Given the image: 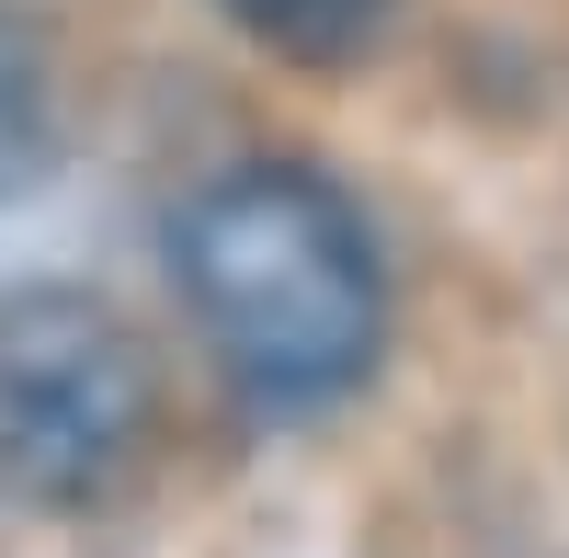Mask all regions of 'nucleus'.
<instances>
[{
  "label": "nucleus",
  "mask_w": 569,
  "mask_h": 558,
  "mask_svg": "<svg viewBox=\"0 0 569 558\" xmlns=\"http://www.w3.org/2000/svg\"><path fill=\"white\" fill-rule=\"evenodd\" d=\"M228 23H251L262 46H297V58H330V46H353L388 0H217Z\"/></svg>",
  "instance_id": "nucleus-4"
},
{
  "label": "nucleus",
  "mask_w": 569,
  "mask_h": 558,
  "mask_svg": "<svg viewBox=\"0 0 569 558\" xmlns=\"http://www.w3.org/2000/svg\"><path fill=\"white\" fill-rule=\"evenodd\" d=\"M171 273L194 331L262 410L342 399L388 342V262L376 228L308 160H240L171 217Z\"/></svg>",
  "instance_id": "nucleus-1"
},
{
  "label": "nucleus",
  "mask_w": 569,
  "mask_h": 558,
  "mask_svg": "<svg viewBox=\"0 0 569 558\" xmlns=\"http://www.w3.org/2000/svg\"><path fill=\"white\" fill-rule=\"evenodd\" d=\"M46 160H58V80L23 23H0V195H34Z\"/></svg>",
  "instance_id": "nucleus-3"
},
{
  "label": "nucleus",
  "mask_w": 569,
  "mask_h": 558,
  "mask_svg": "<svg viewBox=\"0 0 569 558\" xmlns=\"http://www.w3.org/2000/svg\"><path fill=\"white\" fill-rule=\"evenodd\" d=\"M149 445V353L80 286L0 297V490L12 501H103Z\"/></svg>",
  "instance_id": "nucleus-2"
}]
</instances>
